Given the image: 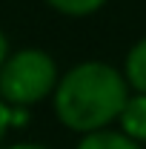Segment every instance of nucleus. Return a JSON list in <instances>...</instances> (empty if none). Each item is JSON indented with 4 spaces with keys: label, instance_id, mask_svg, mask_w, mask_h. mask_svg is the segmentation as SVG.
<instances>
[{
    "label": "nucleus",
    "instance_id": "obj_7",
    "mask_svg": "<svg viewBox=\"0 0 146 149\" xmlns=\"http://www.w3.org/2000/svg\"><path fill=\"white\" fill-rule=\"evenodd\" d=\"M9 126H12V106H6L0 100V146H3V138H6Z\"/></svg>",
    "mask_w": 146,
    "mask_h": 149
},
{
    "label": "nucleus",
    "instance_id": "obj_8",
    "mask_svg": "<svg viewBox=\"0 0 146 149\" xmlns=\"http://www.w3.org/2000/svg\"><path fill=\"white\" fill-rule=\"evenodd\" d=\"M9 55H12V52H9V37H6L3 29H0V66L6 63V57H9Z\"/></svg>",
    "mask_w": 146,
    "mask_h": 149
},
{
    "label": "nucleus",
    "instance_id": "obj_4",
    "mask_svg": "<svg viewBox=\"0 0 146 149\" xmlns=\"http://www.w3.org/2000/svg\"><path fill=\"white\" fill-rule=\"evenodd\" d=\"M120 72H123V80H126L129 92L146 95V37H140L126 52V60H123Z\"/></svg>",
    "mask_w": 146,
    "mask_h": 149
},
{
    "label": "nucleus",
    "instance_id": "obj_6",
    "mask_svg": "<svg viewBox=\"0 0 146 149\" xmlns=\"http://www.w3.org/2000/svg\"><path fill=\"white\" fill-rule=\"evenodd\" d=\"M43 3L66 17H86V15H95L97 9L106 6V0H43Z\"/></svg>",
    "mask_w": 146,
    "mask_h": 149
},
{
    "label": "nucleus",
    "instance_id": "obj_2",
    "mask_svg": "<svg viewBox=\"0 0 146 149\" xmlns=\"http://www.w3.org/2000/svg\"><path fill=\"white\" fill-rule=\"evenodd\" d=\"M57 63L43 49H20L0 66V100L12 109H29L57 86Z\"/></svg>",
    "mask_w": 146,
    "mask_h": 149
},
{
    "label": "nucleus",
    "instance_id": "obj_9",
    "mask_svg": "<svg viewBox=\"0 0 146 149\" xmlns=\"http://www.w3.org/2000/svg\"><path fill=\"white\" fill-rule=\"evenodd\" d=\"M0 149H49L43 143H12V146H0Z\"/></svg>",
    "mask_w": 146,
    "mask_h": 149
},
{
    "label": "nucleus",
    "instance_id": "obj_3",
    "mask_svg": "<svg viewBox=\"0 0 146 149\" xmlns=\"http://www.w3.org/2000/svg\"><path fill=\"white\" fill-rule=\"evenodd\" d=\"M117 123H120V132L132 138L135 143H146V95L132 92L123 103V109L117 115Z\"/></svg>",
    "mask_w": 146,
    "mask_h": 149
},
{
    "label": "nucleus",
    "instance_id": "obj_5",
    "mask_svg": "<svg viewBox=\"0 0 146 149\" xmlns=\"http://www.w3.org/2000/svg\"><path fill=\"white\" fill-rule=\"evenodd\" d=\"M74 149H143V146L135 143L132 138H126L120 129H97L83 135Z\"/></svg>",
    "mask_w": 146,
    "mask_h": 149
},
{
    "label": "nucleus",
    "instance_id": "obj_1",
    "mask_svg": "<svg viewBox=\"0 0 146 149\" xmlns=\"http://www.w3.org/2000/svg\"><path fill=\"white\" fill-rule=\"evenodd\" d=\"M123 72L106 60H83L57 77L52 92L57 120L72 132L89 135L109 129L129 97Z\"/></svg>",
    "mask_w": 146,
    "mask_h": 149
}]
</instances>
